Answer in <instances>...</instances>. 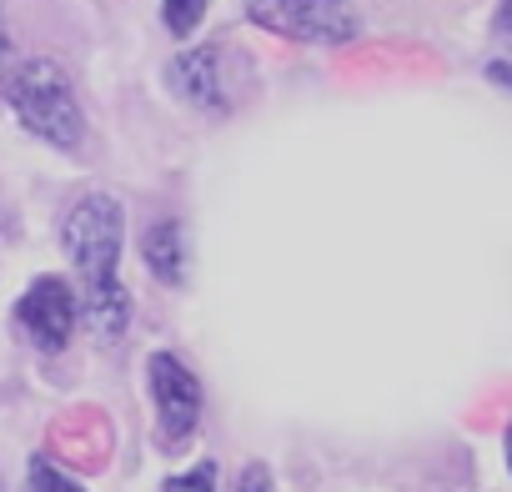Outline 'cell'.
Returning a JSON list of instances; mask_svg holds the SVG:
<instances>
[{
    "instance_id": "cell-9",
    "label": "cell",
    "mask_w": 512,
    "mask_h": 492,
    "mask_svg": "<svg viewBox=\"0 0 512 492\" xmlns=\"http://www.w3.org/2000/svg\"><path fill=\"white\" fill-rule=\"evenodd\" d=\"M161 16H166L171 36H191L206 16V0H161Z\"/></svg>"
},
{
    "instance_id": "cell-13",
    "label": "cell",
    "mask_w": 512,
    "mask_h": 492,
    "mask_svg": "<svg viewBox=\"0 0 512 492\" xmlns=\"http://www.w3.org/2000/svg\"><path fill=\"white\" fill-rule=\"evenodd\" d=\"M487 81H497L502 91H512V61H492L487 66Z\"/></svg>"
},
{
    "instance_id": "cell-4",
    "label": "cell",
    "mask_w": 512,
    "mask_h": 492,
    "mask_svg": "<svg viewBox=\"0 0 512 492\" xmlns=\"http://www.w3.org/2000/svg\"><path fill=\"white\" fill-rule=\"evenodd\" d=\"M16 322H21V332H26V342L36 352H66V342H71V332L81 322V297L71 292V282L41 277L16 302Z\"/></svg>"
},
{
    "instance_id": "cell-1",
    "label": "cell",
    "mask_w": 512,
    "mask_h": 492,
    "mask_svg": "<svg viewBox=\"0 0 512 492\" xmlns=\"http://www.w3.org/2000/svg\"><path fill=\"white\" fill-rule=\"evenodd\" d=\"M121 241H126V211L106 191L81 196L61 221V246L71 267L81 272V317L96 342H121L131 327V297L121 287Z\"/></svg>"
},
{
    "instance_id": "cell-2",
    "label": "cell",
    "mask_w": 512,
    "mask_h": 492,
    "mask_svg": "<svg viewBox=\"0 0 512 492\" xmlns=\"http://www.w3.org/2000/svg\"><path fill=\"white\" fill-rule=\"evenodd\" d=\"M6 101H11V111L21 116V126H26L31 136H41V141H51V146H61V151H76V146H81V136H86V111H81V101H76L71 76H66L56 61H46V56L21 61V66L11 71V81H6Z\"/></svg>"
},
{
    "instance_id": "cell-10",
    "label": "cell",
    "mask_w": 512,
    "mask_h": 492,
    "mask_svg": "<svg viewBox=\"0 0 512 492\" xmlns=\"http://www.w3.org/2000/svg\"><path fill=\"white\" fill-rule=\"evenodd\" d=\"M166 492H216V462H196L191 472L171 477Z\"/></svg>"
},
{
    "instance_id": "cell-7",
    "label": "cell",
    "mask_w": 512,
    "mask_h": 492,
    "mask_svg": "<svg viewBox=\"0 0 512 492\" xmlns=\"http://www.w3.org/2000/svg\"><path fill=\"white\" fill-rule=\"evenodd\" d=\"M141 257L151 267V277H161L166 287H181L186 282V257H191V246H186V226L176 216H161L146 226L141 236Z\"/></svg>"
},
{
    "instance_id": "cell-12",
    "label": "cell",
    "mask_w": 512,
    "mask_h": 492,
    "mask_svg": "<svg viewBox=\"0 0 512 492\" xmlns=\"http://www.w3.org/2000/svg\"><path fill=\"white\" fill-rule=\"evenodd\" d=\"M11 31H6V21H0V91H6V81H11Z\"/></svg>"
},
{
    "instance_id": "cell-11",
    "label": "cell",
    "mask_w": 512,
    "mask_h": 492,
    "mask_svg": "<svg viewBox=\"0 0 512 492\" xmlns=\"http://www.w3.org/2000/svg\"><path fill=\"white\" fill-rule=\"evenodd\" d=\"M236 492H272V472H267L262 462H251V467L241 472V482H236Z\"/></svg>"
},
{
    "instance_id": "cell-14",
    "label": "cell",
    "mask_w": 512,
    "mask_h": 492,
    "mask_svg": "<svg viewBox=\"0 0 512 492\" xmlns=\"http://www.w3.org/2000/svg\"><path fill=\"white\" fill-rule=\"evenodd\" d=\"M497 31L512 36V0H502V11H497Z\"/></svg>"
},
{
    "instance_id": "cell-15",
    "label": "cell",
    "mask_w": 512,
    "mask_h": 492,
    "mask_svg": "<svg viewBox=\"0 0 512 492\" xmlns=\"http://www.w3.org/2000/svg\"><path fill=\"white\" fill-rule=\"evenodd\" d=\"M507 467H512V432H507Z\"/></svg>"
},
{
    "instance_id": "cell-6",
    "label": "cell",
    "mask_w": 512,
    "mask_h": 492,
    "mask_svg": "<svg viewBox=\"0 0 512 492\" xmlns=\"http://www.w3.org/2000/svg\"><path fill=\"white\" fill-rule=\"evenodd\" d=\"M171 91L186 101V106H196V111H206V116H226V91H221V66H216V51H181L176 61H171Z\"/></svg>"
},
{
    "instance_id": "cell-8",
    "label": "cell",
    "mask_w": 512,
    "mask_h": 492,
    "mask_svg": "<svg viewBox=\"0 0 512 492\" xmlns=\"http://www.w3.org/2000/svg\"><path fill=\"white\" fill-rule=\"evenodd\" d=\"M26 492H86L81 482H71L61 467H51L46 457H31L26 467Z\"/></svg>"
},
{
    "instance_id": "cell-3",
    "label": "cell",
    "mask_w": 512,
    "mask_h": 492,
    "mask_svg": "<svg viewBox=\"0 0 512 492\" xmlns=\"http://www.w3.org/2000/svg\"><path fill=\"white\" fill-rule=\"evenodd\" d=\"M246 16L262 31L302 46H347L362 31L347 0H246Z\"/></svg>"
},
{
    "instance_id": "cell-5",
    "label": "cell",
    "mask_w": 512,
    "mask_h": 492,
    "mask_svg": "<svg viewBox=\"0 0 512 492\" xmlns=\"http://www.w3.org/2000/svg\"><path fill=\"white\" fill-rule=\"evenodd\" d=\"M151 402H156L161 442L166 447H186V437L201 422V382H196V372L181 357H171V352L151 357Z\"/></svg>"
}]
</instances>
